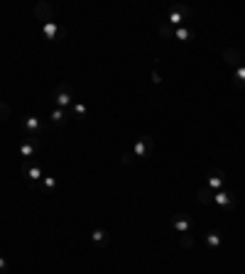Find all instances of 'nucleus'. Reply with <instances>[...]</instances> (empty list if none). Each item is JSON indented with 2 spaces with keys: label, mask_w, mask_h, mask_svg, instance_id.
I'll list each match as a JSON object with an SVG mask.
<instances>
[{
  "label": "nucleus",
  "mask_w": 245,
  "mask_h": 274,
  "mask_svg": "<svg viewBox=\"0 0 245 274\" xmlns=\"http://www.w3.org/2000/svg\"><path fill=\"white\" fill-rule=\"evenodd\" d=\"M20 171H22V176L27 179L30 186H35V184H40V181L44 179V169H42V164H40L37 159H25L22 167H20Z\"/></svg>",
  "instance_id": "nucleus-1"
},
{
  "label": "nucleus",
  "mask_w": 245,
  "mask_h": 274,
  "mask_svg": "<svg viewBox=\"0 0 245 274\" xmlns=\"http://www.w3.org/2000/svg\"><path fill=\"white\" fill-rule=\"evenodd\" d=\"M191 15H194V10L189 5H174L169 12H164V22H169L172 27H182Z\"/></svg>",
  "instance_id": "nucleus-2"
},
{
  "label": "nucleus",
  "mask_w": 245,
  "mask_h": 274,
  "mask_svg": "<svg viewBox=\"0 0 245 274\" xmlns=\"http://www.w3.org/2000/svg\"><path fill=\"white\" fill-rule=\"evenodd\" d=\"M74 105V96H71V83H59L54 88V108L69 110Z\"/></svg>",
  "instance_id": "nucleus-3"
},
{
  "label": "nucleus",
  "mask_w": 245,
  "mask_h": 274,
  "mask_svg": "<svg viewBox=\"0 0 245 274\" xmlns=\"http://www.w3.org/2000/svg\"><path fill=\"white\" fill-rule=\"evenodd\" d=\"M42 37L44 39H49V42H59L66 37V27L57 22V20H52V22H44L42 25Z\"/></svg>",
  "instance_id": "nucleus-4"
},
{
  "label": "nucleus",
  "mask_w": 245,
  "mask_h": 274,
  "mask_svg": "<svg viewBox=\"0 0 245 274\" xmlns=\"http://www.w3.org/2000/svg\"><path fill=\"white\" fill-rule=\"evenodd\" d=\"M44 128H49V123H44L42 118H35V115H27V118H22V130H25V133H27L30 137H40Z\"/></svg>",
  "instance_id": "nucleus-5"
},
{
  "label": "nucleus",
  "mask_w": 245,
  "mask_h": 274,
  "mask_svg": "<svg viewBox=\"0 0 245 274\" xmlns=\"http://www.w3.org/2000/svg\"><path fill=\"white\" fill-rule=\"evenodd\" d=\"M152 152H155V139H152V135H142L132 144V154H135L137 159H145V157H150Z\"/></svg>",
  "instance_id": "nucleus-6"
},
{
  "label": "nucleus",
  "mask_w": 245,
  "mask_h": 274,
  "mask_svg": "<svg viewBox=\"0 0 245 274\" xmlns=\"http://www.w3.org/2000/svg\"><path fill=\"white\" fill-rule=\"evenodd\" d=\"M54 12H57V7H54L52 2H47V0L35 2V17L42 20V25H44V22H52V20H54Z\"/></svg>",
  "instance_id": "nucleus-7"
},
{
  "label": "nucleus",
  "mask_w": 245,
  "mask_h": 274,
  "mask_svg": "<svg viewBox=\"0 0 245 274\" xmlns=\"http://www.w3.org/2000/svg\"><path fill=\"white\" fill-rule=\"evenodd\" d=\"M37 152H40V142H37V137H25V139L20 142V154H22L25 159H35Z\"/></svg>",
  "instance_id": "nucleus-8"
},
{
  "label": "nucleus",
  "mask_w": 245,
  "mask_h": 274,
  "mask_svg": "<svg viewBox=\"0 0 245 274\" xmlns=\"http://www.w3.org/2000/svg\"><path fill=\"white\" fill-rule=\"evenodd\" d=\"M223 62L228 64V67H233V68H238V67H243L245 64V54L241 52V49H233V47H228V49H223Z\"/></svg>",
  "instance_id": "nucleus-9"
},
{
  "label": "nucleus",
  "mask_w": 245,
  "mask_h": 274,
  "mask_svg": "<svg viewBox=\"0 0 245 274\" xmlns=\"http://www.w3.org/2000/svg\"><path fill=\"white\" fill-rule=\"evenodd\" d=\"M213 204L221 206V208H226V210H233L236 208V194H231V191H216V196H213Z\"/></svg>",
  "instance_id": "nucleus-10"
},
{
  "label": "nucleus",
  "mask_w": 245,
  "mask_h": 274,
  "mask_svg": "<svg viewBox=\"0 0 245 274\" xmlns=\"http://www.w3.org/2000/svg\"><path fill=\"white\" fill-rule=\"evenodd\" d=\"M172 225H174V230L184 235V233H191V228H194V220L186 215V213H177L174 218H172Z\"/></svg>",
  "instance_id": "nucleus-11"
},
{
  "label": "nucleus",
  "mask_w": 245,
  "mask_h": 274,
  "mask_svg": "<svg viewBox=\"0 0 245 274\" xmlns=\"http://www.w3.org/2000/svg\"><path fill=\"white\" fill-rule=\"evenodd\" d=\"M206 184H208L213 191H221V189H223V184H226V171H223V169H211V171H208Z\"/></svg>",
  "instance_id": "nucleus-12"
},
{
  "label": "nucleus",
  "mask_w": 245,
  "mask_h": 274,
  "mask_svg": "<svg viewBox=\"0 0 245 274\" xmlns=\"http://www.w3.org/2000/svg\"><path fill=\"white\" fill-rule=\"evenodd\" d=\"M91 242H93L96 247H108V245H111V235H108V230H103V228L93 230V233H91Z\"/></svg>",
  "instance_id": "nucleus-13"
},
{
  "label": "nucleus",
  "mask_w": 245,
  "mask_h": 274,
  "mask_svg": "<svg viewBox=\"0 0 245 274\" xmlns=\"http://www.w3.org/2000/svg\"><path fill=\"white\" fill-rule=\"evenodd\" d=\"M213 196H216V191L208 186V184H204L201 189H199V196H196V201L201 206H211L213 204Z\"/></svg>",
  "instance_id": "nucleus-14"
},
{
  "label": "nucleus",
  "mask_w": 245,
  "mask_h": 274,
  "mask_svg": "<svg viewBox=\"0 0 245 274\" xmlns=\"http://www.w3.org/2000/svg\"><path fill=\"white\" fill-rule=\"evenodd\" d=\"M206 245H208V250H218V247L223 245L221 230H208V233H206Z\"/></svg>",
  "instance_id": "nucleus-15"
},
{
  "label": "nucleus",
  "mask_w": 245,
  "mask_h": 274,
  "mask_svg": "<svg viewBox=\"0 0 245 274\" xmlns=\"http://www.w3.org/2000/svg\"><path fill=\"white\" fill-rule=\"evenodd\" d=\"M32 191H57V179L54 176H44L40 184H35V186H30Z\"/></svg>",
  "instance_id": "nucleus-16"
},
{
  "label": "nucleus",
  "mask_w": 245,
  "mask_h": 274,
  "mask_svg": "<svg viewBox=\"0 0 245 274\" xmlns=\"http://www.w3.org/2000/svg\"><path fill=\"white\" fill-rule=\"evenodd\" d=\"M66 118H69V110L54 108V110H52V115H49V125L59 128V125H64V123H66Z\"/></svg>",
  "instance_id": "nucleus-17"
},
{
  "label": "nucleus",
  "mask_w": 245,
  "mask_h": 274,
  "mask_svg": "<svg viewBox=\"0 0 245 274\" xmlns=\"http://www.w3.org/2000/svg\"><path fill=\"white\" fill-rule=\"evenodd\" d=\"M88 115V108H86V103H81V101H74V105H71V118H76V120H83Z\"/></svg>",
  "instance_id": "nucleus-18"
},
{
  "label": "nucleus",
  "mask_w": 245,
  "mask_h": 274,
  "mask_svg": "<svg viewBox=\"0 0 245 274\" xmlns=\"http://www.w3.org/2000/svg\"><path fill=\"white\" fill-rule=\"evenodd\" d=\"M174 39H179V42H191V39H194V30H189L186 25L174 27Z\"/></svg>",
  "instance_id": "nucleus-19"
},
{
  "label": "nucleus",
  "mask_w": 245,
  "mask_h": 274,
  "mask_svg": "<svg viewBox=\"0 0 245 274\" xmlns=\"http://www.w3.org/2000/svg\"><path fill=\"white\" fill-rule=\"evenodd\" d=\"M233 86H236V88H245V64L236 68V73H233Z\"/></svg>",
  "instance_id": "nucleus-20"
},
{
  "label": "nucleus",
  "mask_w": 245,
  "mask_h": 274,
  "mask_svg": "<svg viewBox=\"0 0 245 274\" xmlns=\"http://www.w3.org/2000/svg\"><path fill=\"white\" fill-rule=\"evenodd\" d=\"M160 34H162V39H174V27L169 22H162L160 25Z\"/></svg>",
  "instance_id": "nucleus-21"
},
{
  "label": "nucleus",
  "mask_w": 245,
  "mask_h": 274,
  "mask_svg": "<svg viewBox=\"0 0 245 274\" xmlns=\"http://www.w3.org/2000/svg\"><path fill=\"white\" fill-rule=\"evenodd\" d=\"M179 245H182L184 250H191V247H194V235H191V233L179 235Z\"/></svg>",
  "instance_id": "nucleus-22"
},
{
  "label": "nucleus",
  "mask_w": 245,
  "mask_h": 274,
  "mask_svg": "<svg viewBox=\"0 0 245 274\" xmlns=\"http://www.w3.org/2000/svg\"><path fill=\"white\" fill-rule=\"evenodd\" d=\"M135 159H137V157L132 154V149H130V152H122V157H121V164H122V167H130V164H132Z\"/></svg>",
  "instance_id": "nucleus-23"
},
{
  "label": "nucleus",
  "mask_w": 245,
  "mask_h": 274,
  "mask_svg": "<svg viewBox=\"0 0 245 274\" xmlns=\"http://www.w3.org/2000/svg\"><path fill=\"white\" fill-rule=\"evenodd\" d=\"M7 115H10V105H7L5 101H0V120L7 118Z\"/></svg>",
  "instance_id": "nucleus-24"
},
{
  "label": "nucleus",
  "mask_w": 245,
  "mask_h": 274,
  "mask_svg": "<svg viewBox=\"0 0 245 274\" xmlns=\"http://www.w3.org/2000/svg\"><path fill=\"white\" fill-rule=\"evenodd\" d=\"M152 83H155V86H160V83H162V76H160V71H157V68L152 71Z\"/></svg>",
  "instance_id": "nucleus-25"
},
{
  "label": "nucleus",
  "mask_w": 245,
  "mask_h": 274,
  "mask_svg": "<svg viewBox=\"0 0 245 274\" xmlns=\"http://www.w3.org/2000/svg\"><path fill=\"white\" fill-rule=\"evenodd\" d=\"M0 272H7V262H5L2 257H0Z\"/></svg>",
  "instance_id": "nucleus-26"
}]
</instances>
